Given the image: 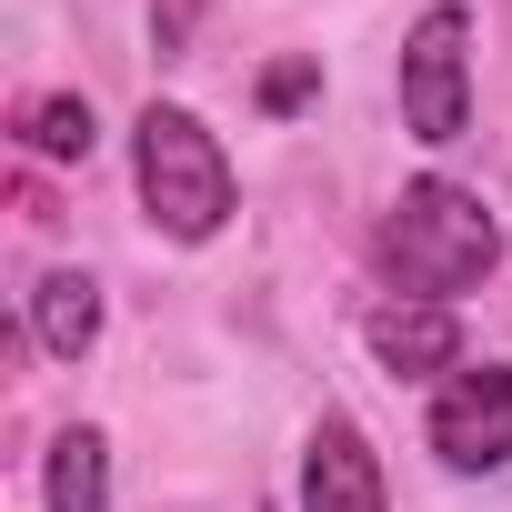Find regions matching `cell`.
<instances>
[{"label": "cell", "instance_id": "1", "mask_svg": "<svg viewBox=\"0 0 512 512\" xmlns=\"http://www.w3.org/2000/svg\"><path fill=\"white\" fill-rule=\"evenodd\" d=\"M492 262H502L492 201L462 191V181H442V171L412 181V191L392 201V221H382V272H392V292H412V302H452V292H472Z\"/></svg>", "mask_w": 512, "mask_h": 512}, {"label": "cell", "instance_id": "2", "mask_svg": "<svg viewBox=\"0 0 512 512\" xmlns=\"http://www.w3.org/2000/svg\"><path fill=\"white\" fill-rule=\"evenodd\" d=\"M131 161H141V201L171 241H211L231 221V161H221L211 121H191L181 101H151L131 121Z\"/></svg>", "mask_w": 512, "mask_h": 512}, {"label": "cell", "instance_id": "3", "mask_svg": "<svg viewBox=\"0 0 512 512\" xmlns=\"http://www.w3.org/2000/svg\"><path fill=\"white\" fill-rule=\"evenodd\" d=\"M402 131L452 151L472 131V11L462 0H432L402 41Z\"/></svg>", "mask_w": 512, "mask_h": 512}, {"label": "cell", "instance_id": "4", "mask_svg": "<svg viewBox=\"0 0 512 512\" xmlns=\"http://www.w3.org/2000/svg\"><path fill=\"white\" fill-rule=\"evenodd\" d=\"M432 452L452 472H502L512 462V362H462L432 392Z\"/></svg>", "mask_w": 512, "mask_h": 512}, {"label": "cell", "instance_id": "5", "mask_svg": "<svg viewBox=\"0 0 512 512\" xmlns=\"http://www.w3.org/2000/svg\"><path fill=\"white\" fill-rule=\"evenodd\" d=\"M362 342H372V362L402 372V382L462 372V322H452V302H412V292H392V302L362 312Z\"/></svg>", "mask_w": 512, "mask_h": 512}, {"label": "cell", "instance_id": "6", "mask_svg": "<svg viewBox=\"0 0 512 512\" xmlns=\"http://www.w3.org/2000/svg\"><path fill=\"white\" fill-rule=\"evenodd\" d=\"M302 512H392V502H382V462H372L362 422L322 412V432H312V452H302Z\"/></svg>", "mask_w": 512, "mask_h": 512}, {"label": "cell", "instance_id": "7", "mask_svg": "<svg viewBox=\"0 0 512 512\" xmlns=\"http://www.w3.org/2000/svg\"><path fill=\"white\" fill-rule=\"evenodd\" d=\"M31 332H41V352H51V362H81V352L101 342V282L51 272V282L31 292Z\"/></svg>", "mask_w": 512, "mask_h": 512}, {"label": "cell", "instance_id": "8", "mask_svg": "<svg viewBox=\"0 0 512 512\" xmlns=\"http://www.w3.org/2000/svg\"><path fill=\"white\" fill-rule=\"evenodd\" d=\"M51 512H111V442L81 422V432H61L51 442Z\"/></svg>", "mask_w": 512, "mask_h": 512}, {"label": "cell", "instance_id": "9", "mask_svg": "<svg viewBox=\"0 0 512 512\" xmlns=\"http://www.w3.org/2000/svg\"><path fill=\"white\" fill-rule=\"evenodd\" d=\"M21 141H31L41 161H91L101 121H91V101H81V91H41V101H21Z\"/></svg>", "mask_w": 512, "mask_h": 512}, {"label": "cell", "instance_id": "10", "mask_svg": "<svg viewBox=\"0 0 512 512\" xmlns=\"http://www.w3.org/2000/svg\"><path fill=\"white\" fill-rule=\"evenodd\" d=\"M312 91H322V61H282V71L262 81V111H302Z\"/></svg>", "mask_w": 512, "mask_h": 512}, {"label": "cell", "instance_id": "11", "mask_svg": "<svg viewBox=\"0 0 512 512\" xmlns=\"http://www.w3.org/2000/svg\"><path fill=\"white\" fill-rule=\"evenodd\" d=\"M201 11H211V0H151V41H161V61L201 31Z\"/></svg>", "mask_w": 512, "mask_h": 512}]
</instances>
